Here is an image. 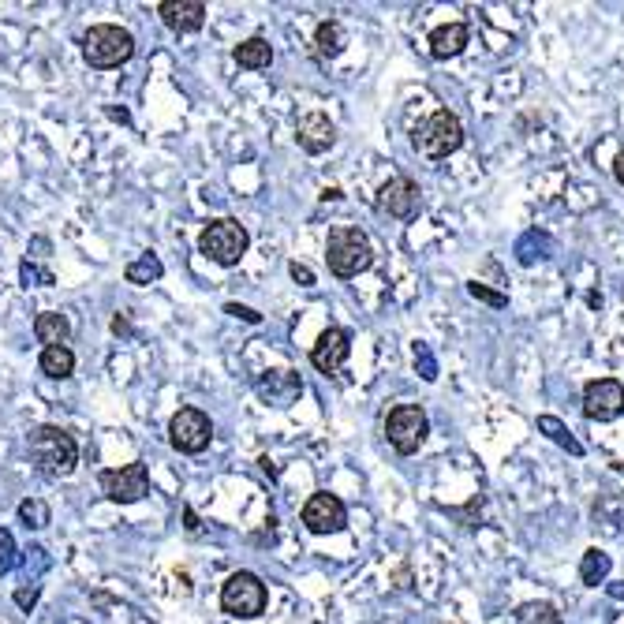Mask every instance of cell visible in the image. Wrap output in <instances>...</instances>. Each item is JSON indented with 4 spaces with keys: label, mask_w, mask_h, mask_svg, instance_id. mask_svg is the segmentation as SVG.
Listing matches in <instances>:
<instances>
[{
    "label": "cell",
    "mask_w": 624,
    "mask_h": 624,
    "mask_svg": "<svg viewBox=\"0 0 624 624\" xmlns=\"http://www.w3.org/2000/svg\"><path fill=\"white\" fill-rule=\"evenodd\" d=\"M468 38H471L468 23H441V27L430 30V57L434 60L460 57L464 45H468Z\"/></svg>",
    "instance_id": "cell-17"
},
{
    "label": "cell",
    "mask_w": 624,
    "mask_h": 624,
    "mask_svg": "<svg viewBox=\"0 0 624 624\" xmlns=\"http://www.w3.org/2000/svg\"><path fill=\"white\" fill-rule=\"evenodd\" d=\"M255 393L266 400L270 408H288V404L303 393V382H299L296 370H266L255 382Z\"/></svg>",
    "instance_id": "cell-14"
},
{
    "label": "cell",
    "mask_w": 624,
    "mask_h": 624,
    "mask_svg": "<svg viewBox=\"0 0 624 624\" xmlns=\"http://www.w3.org/2000/svg\"><path fill=\"white\" fill-rule=\"evenodd\" d=\"M412 146L423 157H430V161H441V157L456 154V150L464 146V124H460V116L449 113V109L430 113L423 124L415 128Z\"/></svg>",
    "instance_id": "cell-4"
},
{
    "label": "cell",
    "mask_w": 624,
    "mask_h": 624,
    "mask_svg": "<svg viewBox=\"0 0 624 624\" xmlns=\"http://www.w3.org/2000/svg\"><path fill=\"white\" fill-rule=\"evenodd\" d=\"M516 624H561L554 602H524L516 610Z\"/></svg>",
    "instance_id": "cell-24"
},
{
    "label": "cell",
    "mask_w": 624,
    "mask_h": 624,
    "mask_svg": "<svg viewBox=\"0 0 624 624\" xmlns=\"http://www.w3.org/2000/svg\"><path fill=\"white\" fill-rule=\"evenodd\" d=\"M83 57L90 68H120V64H128L135 57V38H131V30L124 27H113V23H98V27H90L83 34Z\"/></svg>",
    "instance_id": "cell-3"
},
{
    "label": "cell",
    "mask_w": 624,
    "mask_h": 624,
    "mask_svg": "<svg viewBox=\"0 0 624 624\" xmlns=\"http://www.w3.org/2000/svg\"><path fill=\"white\" fill-rule=\"evenodd\" d=\"M30 460H34V468L38 475L45 479H64L75 471L79 464V445L71 438L68 430H60V426H38L34 434H30Z\"/></svg>",
    "instance_id": "cell-1"
},
{
    "label": "cell",
    "mask_w": 624,
    "mask_h": 624,
    "mask_svg": "<svg viewBox=\"0 0 624 624\" xmlns=\"http://www.w3.org/2000/svg\"><path fill=\"white\" fill-rule=\"evenodd\" d=\"M15 568V539L8 527H0V576Z\"/></svg>",
    "instance_id": "cell-29"
},
{
    "label": "cell",
    "mask_w": 624,
    "mask_h": 624,
    "mask_svg": "<svg viewBox=\"0 0 624 624\" xmlns=\"http://www.w3.org/2000/svg\"><path fill=\"white\" fill-rule=\"evenodd\" d=\"M19 281L27 284H42V288H49V284H57V277H53V273L49 270H38V266H30V262H23V266H19Z\"/></svg>",
    "instance_id": "cell-30"
},
{
    "label": "cell",
    "mask_w": 624,
    "mask_h": 624,
    "mask_svg": "<svg viewBox=\"0 0 624 624\" xmlns=\"http://www.w3.org/2000/svg\"><path fill=\"white\" fill-rule=\"evenodd\" d=\"M374 206L382 213H389V217H397V221H412L415 213H419V206H423V199H419V187H415L412 176H393V180H385L378 187Z\"/></svg>",
    "instance_id": "cell-11"
},
{
    "label": "cell",
    "mask_w": 624,
    "mask_h": 624,
    "mask_svg": "<svg viewBox=\"0 0 624 624\" xmlns=\"http://www.w3.org/2000/svg\"><path fill=\"white\" fill-rule=\"evenodd\" d=\"M610 568H613V561L606 550H587L580 561V580L587 583V587H598V583H606Z\"/></svg>",
    "instance_id": "cell-22"
},
{
    "label": "cell",
    "mask_w": 624,
    "mask_h": 624,
    "mask_svg": "<svg viewBox=\"0 0 624 624\" xmlns=\"http://www.w3.org/2000/svg\"><path fill=\"white\" fill-rule=\"evenodd\" d=\"M468 292L479 299V303L494 307V311H505V307H509V296H501V292H494V288H486V284H479V281H468Z\"/></svg>",
    "instance_id": "cell-28"
},
{
    "label": "cell",
    "mask_w": 624,
    "mask_h": 624,
    "mask_svg": "<svg viewBox=\"0 0 624 624\" xmlns=\"http://www.w3.org/2000/svg\"><path fill=\"white\" fill-rule=\"evenodd\" d=\"M266 602H270V591L255 572H232L225 587H221V610L240 617V621H251L258 613H266Z\"/></svg>",
    "instance_id": "cell-6"
},
{
    "label": "cell",
    "mask_w": 624,
    "mask_h": 624,
    "mask_svg": "<svg viewBox=\"0 0 624 624\" xmlns=\"http://www.w3.org/2000/svg\"><path fill=\"white\" fill-rule=\"evenodd\" d=\"M184 520H187V531H199V516L191 509H184Z\"/></svg>",
    "instance_id": "cell-36"
},
{
    "label": "cell",
    "mask_w": 624,
    "mask_h": 624,
    "mask_svg": "<svg viewBox=\"0 0 624 624\" xmlns=\"http://www.w3.org/2000/svg\"><path fill=\"white\" fill-rule=\"evenodd\" d=\"M426 434H430V419L419 404H397L393 412L385 415V438L397 449L400 456H412L423 449Z\"/></svg>",
    "instance_id": "cell-7"
},
{
    "label": "cell",
    "mask_w": 624,
    "mask_h": 624,
    "mask_svg": "<svg viewBox=\"0 0 624 624\" xmlns=\"http://www.w3.org/2000/svg\"><path fill=\"white\" fill-rule=\"evenodd\" d=\"M34 337H38L45 348H60V344L71 341V322L60 311H45L34 318Z\"/></svg>",
    "instance_id": "cell-18"
},
{
    "label": "cell",
    "mask_w": 624,
    "mask_h": 624,
    "mask_svg": "<svg viewBox=\"0 0 624 624\" xmlns=\"http://www.w3.org/2000/svg\"><path fill=\"white\" fill-rule=\"evenodd\" d=\"M225 314L240 318V322H251V326H258V322H262V314L251 311V307H240V303H225Z\"/></svg>",
    "instance_id": "cell-33"
},
{
    "label": "cell",
    "mask_w": 624,
    "mask_h": 624,
    "mask_svg": "<svg viewBox=\"0 0 624 624\" xmlns=\"http://www.w3.org/2000/svg\"><path fill=\"white\" fill-rule=\"evenodd\" d=\"M38 367H42L45 378H71V370H75V352H71L68 344H60V348H42Z\"/></svg>",
    "instance_id": "cell-21"
},
{
    "label": "cell",
    "mask_w": 624,
    "mask_h": 624,
    "mask_svg": "<svg viewBox=\"0 0 624 624\" xmlns=\"http://www.w3.org/2000/svg\"><path fill=\"white\" fill-rule=\"evenodd\" d=\"M326 258H329V270L333 277H359V273H367L374 266V247H370V236L363 228L355 225H337L329 232V243H326Z\"/></svg>",
    "instance_id": "cell-2"
},
{
    "label": "cell",
    "mask_w": 624,
    "mask_h": 624,
    "mask_svg": "<svg viewBox=\"0 0 624 624\" xmlns=\"http://www.w3.org/2000/svg\"><path fill=\"white\" fill-rule=\"evenodd\" d=\"M624 412V385L617 378H595L583 385V415L591 423H610Z\"/></svg>",
    "instance_id": "cell-10"
},
{
    "label": "cell",
    "mask_w": 624,
    "mask_h": 624,
    "mask_svg": "<svg viewBox=\"0 0 624 624\" xmlns=\"http://www.w3.org/2000/svg\"><path fill=\"white\" fill-rule=\"evenodd\" d=\"M621 471H624V464H621Z\"/></svg>",
    "instance_id": "cell-38"
},
{
    "label": "cell",
    "mask_w": 624,
    "mask_h": 624,
    "mask_svg": "<svg viewBox=\"0 0 624 624\" xmlns=\"http://www.w3.org/2000/svg\"><path fill=\"white\" fill-rule=\"evenodd\" d=\"M314 45H318L322 57H341L344 45H348V30L337 19H326V23H318V30H314Z\"/></svg>",
    "instance_id": "cell-20"
},
{
    "label": "cell",
    "mask_w": 624,
    "mask_h": 624,
    "mask_svg": "<svg viewBox=\"0 0 624 624\" xmlns=\"http://www.w3.org/2000/svg\"><path fill=\"white\" fill-rule=\"evenodd\" d=\"M613 176H617V184L624 187V150L617 154V161H613Z\"/></svg>",
    "instance_id": "cell-35"
},
{
    "label": "cell",
    "mask_w": 624,
    "mask_h": 624,
    "mask_svg": "<svg viewBox=\"0 0 624 624\" xmlns=\"http://www.w3.org/2000/svg\"><path fill=\"white\" fill-rule=\"evenodd\" d=\"M236 64L247 71H262V68H270V60H273V45L266 42V38H247V42L236 45Z\"/></svg>",
    "instance_id": "cell-19"
},
{
    "label": "cell",
    "mask_w": 624,
    "mask_h": 624,
    "mask_svg": "<svg viewBox=\"0 0 624 624\" xmlns=\"http://www.w3.org/2000/svg\"><path fill=\"white\" fill-rule=\"evenodd\" d=\"M516 258H520V266H531L535 258H550V240L539 232H527L524 240L516 243Z\"/></svg>",
    "instance_id": "cell-26"
},
{
    "label": "cell",
    "mask_w": 624,
    "mask_h": 624,
    "mask_svg": "<svg viewBox=\"0 0 624 624\" xmlns=\"http://www.w3.org/2000/svg\"><path fill=\"white\" fill-rule=\"evenodd\" d=\"M296 139L307 154H326L337 142V128H333V120L326 113H303L296 124Z\"/></svg>",
    "instance_id": "cell-16"
},
{
    "label": "cell",
    "mask_w": 624,
    "mask_h": 624,
    "mask_svg": "<svg viewBox=\"0 0 624 624\" xmlns=\"http://www.w3.org/2000/svg\"><path fill=\"white\" fill-rule=\"evenodd\" d=\"M539 430H542V434H546V438H550V441H557L561 449H568V453H572V456H583V445H580V441H576V438H572V434H568V426L561 423L557 415H539Z\"/></svg>",
    "instance_id": "cell-23"
},
{
    "label": "cell",
    "mask_w": 624,
    "mask_h": 624,
    "mask_svg": "<svg viewBox=\"0 0 624 624\" xmlns=\"http://www.w3.org/2000/svg\"><path fill=\"white\" fill-rule=\"evenodd\" d=\"M38 591H42L38 583H27V587H19V591H15V606H19V610H30V606L38 602Z\"/></svg>",
    "instance_id": "cell-32"
},
{
    "label": "cell",
    "mask_w": 624,
    "mask_h": 624,
    "mask_svg": "<svg viewBox=\"0 0 624 624\" xmlns=\"http://www.w3.org/2000/svg\"><path fill=\"white\" fill-rule=\"evenodd\" d=\"M101 494L116 501V505H135V501L150 494V471L139 460L128 464V468L101 471Z\"/></svg>",
    "instance_id": "cell-9"
},
{
    "label": "cell",
    "mask_w": 624,
    "mask_h": 624,
    "mask_svg": "<svg viewBox=\"0 0 624 624\" xmlns=\"http://www.w3.org/2000/svg\"><path fill=\"white\" fill-rule=\"evenodd\" d=\"M169 441H172V449H180V453H191V456L202 453L213 441L210 415L199 412V408H180L169 423Z\"/></svg>",
    "instance_id": "cell-8"
},
{
    "label": "cell",
    "mask_w": 624,
    "mask_h": 624,
    "mask_svg": "<svg viewBox=\"0 0 624 624\" xmlns=\"http://www.w3.org/2000/svg\"><path fill=\"white\" fill-rule=\"evenodd\" d=\"M247 247H251V236H247V228H243L240 221H232V217L210 221L199 236V251L210 258V262H217V266H236V262L247 255Z\"/></svg>",
    "instance_id": "cell-5"
},
{
    "label": "cell",
    "mask_w": 624,
    "mask_h": 624,
    "mask_svg": "<svg viewBox=\"0 0 624 624\" xmlns=\"http://www.w3.org/2000/svg\"><path fill=\"white\" fill-rule=\"evenodd\" d=\"M161 273H165L161 258H157V255H142V258H135V262H131L128 270H124V277H128V284H150V281H157Z\"/></svg>",
    "instance_id": "cell-25"
},
{
    "label": "cell",
    "mask_w": 624,
    "mask_h": 624,
    "mask_svg": "<svg viewBox=\"0 0 624 624\" xmlns=\"http://www.w3.org/2000/svg\"><path fill=\"white\" fill-rule=\"evenodd\" d=\"M348 524V509L337 494H314L307 505H303V527L311 535H337Z\"/></svg>",
    "instance_id": "cell-12"
},
{
    "label": "cell",
    "mask_w": 624,
    "mask_h": 624,
    "mask_svg": "<svg viewBox=\"0 0 624 624\" xmlns=\"http://www.w3.org/2000/svg\"><path fill=\"white\" fill-rule=\"evenodd\" d=\"M157 15L161 23L176 34H195L206 23V4L202 0H161L157 4Z\"/></svg>",
    "instance_id": "cell-15"
},
{
    "label": "cell",
    "mask_w": 624,
    "mask_h": 624,
    "mask_svg": "<svg viewBox=\"0 0 624 624\" xmlns=\"http://www.w3.org/2000/svg\"><path fill=\"white\" fill-rule=\"evenodd\" d=\"M348 355H352V333L341 326H329L311 348V363L314 370H322V374H333V370H341L348 363Z\"/></svg>",
    "instance_id": "cell-13"
},
{
    "label": "cell",
    "mask_w": 624,
    "mask_h": 624,
    "mask_svg": "<svg viewBox=\"0 0 624 624\" xmlns=\"http://www.w3.org/2000/svg\"><path fill=\"white\" fill-rule=\"evenodd\" d=\"M288 273H292V281L303 284V288H311V284H314L311 266H299V262H292V266H288Z\"/></svg>",
    "instance_id": "cell-34"
},
{
    "label": "cell",
    "mask_w": 624,
    "mask_h": 624,
    "mask_svg": "<svg viewBox=\"0 0 624 624\" xmlns=\"http://www.w3.org/2000/svg\"><path fill=\"white\" fill-rule=\"evenodd\" d=\"M49 520H53V512H49V505L38 501V497H27V501L19 505V524L42 531V527H49Z\"/></svg>",
    "instance_id": "cell-27"
},
{
    "label": "cell",
    "mask_w": 624,
    "mask_h": 624,
    "mask_svg": "<svg viewBox=\"0 0 624 624\" xmlns=\"http://www.w3.org/2000/svg\"><path fill=\"white\" fill-rule=\"evenodd\" d=\"M322 199H326V202H337V199H341V191H337V187H326V191H322Z\"/></svg>",
    "instance_id": "cell-37"
},
{
    "label": "cell",
    "mask_w": 624,
    "mask_h": 624,
    "mask_svg": "<svg viewBox=\"0 0 624 624\" xmlns=\"http://www.w3.org/2000/svg\"><path fill=\"white\" fill-rule=\"evenodd\" d=\"M415 367L423 370L426 382H434V378H438V363H434V355H430L426 344H415Z\"/></svg>",
    "instance_id": "cell-31"
}]
</instances>
